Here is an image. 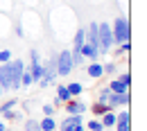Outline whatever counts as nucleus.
<instances>
[{"label": "nucleus", "mask_w": 147, "mask_h": 131, "mask_svg": "<svg viewBox=\"0 0 147 131\" xmlns=\"http://www.w3.org/2000/svg\"><path fill=\"white\" fill-rule=\"evenodd\" d=\"M111 34H113V43L115 45L131 38V25H129V18L125 14L113 18V23H111Z\"/></svg>", "instance_id": "1"}, {"label": "nucleus", "mask_w": 147, "mask_h": 131, "mask_svg": "<svg viewBox=\"0 0 147 131\" xmlns=\"http://www.w3.org/2000/svg\"><path fill=\"white\" fill-rule=\"evenodd\" d=\"M97 38H100V54H107L115 45L113 43V34H111V23H107V20L97 23Z\"/></svg>", "instance_id": "2"}, {"label": "nucleus", "mask_w": 147, "mask_h": 131, "mask_svg": "<svg viewBox=\"0 0 147 131\" xmlns=\"http://www.w3.org/2000/svg\"><path fill=\"white\" fill-rule=\"evenodd\" d=\"M73 70H75V63H73L70 50L66 48V50L57 52V77H66V75H70Z\"/></svg>", "instance_id": "3"}, {"label": "nucleus", "mask_w": 147, "mask_h": 131, "mask_svg": "<svg viewBox=\"0 0 147 131\" xmlns=\"http://www.w3.org/2000/svg\"><path fill=\"white\" fill-rule=\"evenodd\" d=\"M25 61L23 59H11L9 61V77H11V91H20V77L25 73Z\"/></svg>", "instance_id": "4"}, {"label": "nucleus", "mask_w": 147, "mask_h": 131, "mask_svg": "<svg viewBox=\"0 0 147 131\" xmlns=\"http://www.w3.org/2000/svg\"><path fill=\"white\" fill-rule=\"evenodd\" d=\"M27 73L32 75V79H34V84H36L38 79L43 77V63H41V56H38V50H30V68H27Z\"/></svg>", "instance_id": "5"}, {"label": "nucleus", "mask_w": 147, "mask_h": 131, "mask_svg": "<svg viewBox=\"0 0 147 131\" xmlns=\"http://www.w3.org/2000/svg\"><path fill=\"white\" fill-rule=\"evenodd\" d=\"M129 99H131L129 91H127V93H111V95H109V102H107V106H109L111 111L127 109V106H129Z\"/></svg>", "instance_id": "6"}, {"label": "nucleus", "mask_w": 147, "mask_h": 131, "mask_svg": "<svg viewBox=\"0 0 147 131\" xmlns=\"http://www.w3.org/2000/svg\"><path fill=\"white\" fill-rule=\"evenodd\" d=\"M63 104H66V115H84V113L88 111L86 102L79 99V97H73V99H68V102H63Z\"/></svg>", "instance_id": "7"}, {"label": "nucleus", "mask_w": 147, "mask_h": 131, "mask_svg": "<svg viewBox=\"0 0 147 131\" xmlns=\"http://www.w3.org/2000/svg\"><path fill=\"white\" fill-rule=\"evenodd\" d=\"M84 30H86V43L100 50V38H97V20H91Z\"/></svg>", "instance_id": "8"}, {"label": "nucleus", "mask_w": 147, "mask_h": 131, "mask_svg": "<svg viewBox=\"0 0 147 131\" xmlns=\"http://www.w3.org/2000/svg\"><path fill=\"white\" fill-rule=\"evenodd\" d=\"M84 122V115H66L63 120H61V124H57V129H73V127H77V124H82Z\"/></svg>", "instance_id": "9"}, {"label": "nucleus", "mask_w": 147, "mask_h": 131, "mask_svg": "<svg viewBox=\"0 0 147 131\" xmlns=\"http://www.w3.org/2000/svg\"><path fill=\"white\" fill-rule=\"evenodd\" d=\"M79 54L84 56V59H88V61H97V59H100V50H97V48H93V45H88V43L84 41V45H82Z\"/></svg>", "instance_id": "10"}, {"label": "nucleus", "mask_w": 147, "mask_h": 131, "mask_svg": "<svg viewBox=\"0 0 147 131\" xmlns=\"http://www.w3.org/2000/svg\"><path fill=\"white\" fill-rule=\"evenodd\" d=\"M86 75L91 77V79H100V77H104L102 63H100V61H91V63H88V68H86Z\"/></svg>", "instance_id": "11"}, {"label": "nucleus", "mask_w": 147, "mask_h": 131, "mask_svg": "<svg viewBox=\"0 0 147 131\" xmlns=\"http://www.w3.org/2000/svg\"><path fill=\"white\" fill-rule=\"evenodd\" d=\"M100 122H102L104 129H113V127H115V111H107L100 118Z\"/></svg>", "instance_id": "12"}, {"label": "nucleus", "mask_w": 147, "mask_h": 131, "mask_svg": "<svg viewBox=\"0 0 147 131\" xmlns=\"http://www.w3.org/2000/svg\"><path fill=\"white\" fill-rule=\"evenodd\" d=\"M38 129H41V131H55L57 129L55 115H52V118H43V120H38Z\"/></svg>", "instance_id": "13"}, {"label": "nucleus", "mask_w": 147, "mask_h": 131, "mask_svg": "<svg viewBox=\"0 0 147 131\" xmlns=\"http://www.w3.org/2000/svg\"><path fill=\"white\" fill-rule=\"evenodd\" d=\"M66 88H68L70 97H82V95H84V86H82L79 81H70V84H66Z\"/></svg>", "instance_id": "14"}, {"label": "nucleus", "mask_w": 147, "mask_h": 131, "mask_svg": "<svg viewBox=\"0 0 147 131\" xmlns=\"http://www.w3.org/2000/svg\"><path fill=\"white\" fill-rule=\"evenodd\" d=\"M55 99L57 102H68V99H73L70 97V93H68V88H66V84H61V86H57V95H55Z\"/></svg>", "instance_id": "15"}, {"label": "nucleus", "mask_w": 147, "mask_h": 131, "mask_svg": "<svg viewBox=\"0 0 147 131\" xmlns=\"http://www.w3.org/2000/svg\"><path fill=\"white\" fill-rule=\"evenodd\" d=\"M88 111H91L93 115H95V118H102V115H104L107 111H111V109L107 106V104H100V102H95L93 106H88Z\"/></svg>", "instance_id": "16"}, {"label": "nucleus", "mask_w": 147, "mask_h": 131, "mask_svg": "<svg viewBox=\"0 0 147 131\" xmlns=\"http://www.w3.org/2000/svg\"><path fill=\"white\" fill-rule=\"evenodd\" d=\"M109 91H111V93H127L129 88L125 86V84H122V81H120V79H118V77H115V79H111Z\"/></svg>", "instance_id": "17"}, {"label": "nucleus", "mask_w": 147, "mask_h": 131, "mask_svg": "<svg viewBox=\"0 0 147 131\" xmlns=\"http://www.w3.org/2000/svg\"><path fill=\"white\" fill-rule=\"evenodd\" d=\"M0 115H2V120H5V122H14V120H20V113H18V111H2Z\"/></svg>", "instance_id": "18"}, {"label": "nucleus", "mask_w": 147, "mask_h": 131, "mask_svg": "<svg viewBox=\"0 0 147 131\" xmlns=\"http://www.w3.org/2000/svg\"><path fill=\"white\" fill-rule=\"evenodd\" d=\"M32 84H34V79H32V75H30L27 68H25V73H23V77H20V91L27 88V86H32Z\"/></svg>", "instance_id": "19"}, {"label": "nucleus", "mask_w": 147, "mask_h": 131, "mask_svg": "<svg viewBox=\"0 0 147 131\" xmlns=\"http://www.w3.org/2000/svg\"><path fill=\"white\" fill-rule=\"evenodd\" d=\"M86 129H88V131H107L104 127H102V122H100V118H93L91 122L86 124Z\"/></svg>", "instance_id": "20"}, {"label": "nucleus", "mask_w": 147, "mask_h": 131, "mask_svg": "<svg viewBox=\"0 0 147 131\" xmlns=\"http://www.w3.org/2000/svg\"><path fill=\"white\" fill-rule=\"evenodd\" d=\"M109 95H111L109 86H107V88H100V93H97V102H100V104H107V102H109Z\"/></svg>", "instance_id": "21"}, {"label": "nucleus", "mask_w": 147, "mask_h": 131, "mask_svg": "<svg viewBox=\"0 0 147 131\" xmlns=\"http://www.w3.org/2000/svg\"><path fill=\"white\" fill-rule=\"evenodd\" d=\"M25 131H41V129H38V120L27 118V120H25Z\"/></svg>", "instance_id": "22"}, {"label": "nucleus", "mask_w": 147, "mask_h": 131, "mask_svg": "<svg viewBox=\"0 0 147 131\" xmlns=\"http://www.w3.org/2000/svg\"><path fill=\"white\" fill-rule=\"evenodd\" d=\"M118 79H120V81H122V84H125L127 88H131V73H129V70L120 73V75H118Z\"/></svg>", "instance_id": "23"}, {"label": "nucleus", "mask_w": 147, "mask_h": 131, "mask_svg": "<svg viewBox=\"0 0 147 131\" xmlns=\"http://www.w3.org/2000/svg\"><path fill=\"white\" fill-rule=\"evenodd\" d=\"M102 70H104V75H113V73H118V66L109 61V63H102Z\"/></svg>", "instance_id": "24"}, {"label": "nucleus", "mask_w": 147, "mask_h": 131, "mask_svg": "<svg viewBox=\"0 0 147 131\" xmlns=\"http://www.w3.org/2000/svg\"><path fill=\"white\" fill-rule=\"evenodd\" d=\"M129 52H131V43H129V41H125V43H118V54H125V56H127Z\"/></svg>", "instance_id": "25"}, {"label": "nucleus", "mask_w": 147, "mask_h": 131, "mask_svg": "<svg viewBox=\"0 0 147 131\" xmlns=\"http://www.w3.org/2000/svg\"><path fill=\"white\" fill-rule=\"evenodd\" d=\"M16 104H18V99H16V97H11V99H7V102H5L2 106H0V113H2V111H11V109H14Z\"/></svg>", "instance_id": "26"}, {"label": "nucleus", "mask_w": 147, "mask_h": 131, "mask_svg": "<svg viewBox=\"0 0 147 131\" xmlns=\"http://www.w3.org/2000/svg\"><path fill=\"white\" fill-rule=\"evenodd\" d=\"M41 111H43V115H45V118H52L57 109L52 106V104H43V106H41Z\"/></svg>", "instance_id": "27"}, {"label": "nucleus", "mask_w": 147, "mask_h": 131, "mask_svg": "<svg viewBox=\"0 0 147 131\" xmlns=\"http://www.w3.org/2000/svg\"><path fill=\"white\" fill-rule=\"evenodd\" d=\"M7 61H11V50H0V63H7Z\"/></svg>", "instance_id": "28"}, {"label": "nucleus", "mask_w": 147, "mask_h": 131, "mask_svg": "<svg viewBox=\"0 0 147 131\" xmlns=\"http://www.w3.org/2000/svg\"><path fill=\"white\" fill-rule=\"evenodd\" d=\"M73 131H86V124L82 122V124H77V127H73Z\"/></svg>", "instance_id": "29"}, {"label": "nucleus", "mask_w": 147, "mask_h": 131, "mask_svg": "<svg viewBox=\"0 0 147 131\" xmlns=\"http://www.w3.org/2000/svg\"><path fill=\"white\" fill-rule=\"evenodd\" d=\"M9 129V127H7V122H5V120H0V131H7Z\"/></svg>", "instance_id": "30"}, {"label": "nucleus", "mask_w": 147, "mask_h": 131, "mask_svg": "<svg viewBox=\"0 0 147 131\" xmlns=\"http://www.w3.org/2000/svg\"><path fill=\"white\" fill-rule=\"evenodd\" d=\"M2 95H5V91H2V86H0V99H2Z\"/></svg>", "instance_id": "31"}, {"label": "nucleus", "mask_w": 147, "mask_h": 131, "mask_svg": "<svg viewBox=\"0 0 147 131\" xmlns=\"http://www.w3.org/2000/svg\"><path fill=\"white\" fill-rule=\"evenodd\" d=\"M7 131H11V129H7Z\"/></svg>", "instance_id": "32"}]
</instances>
